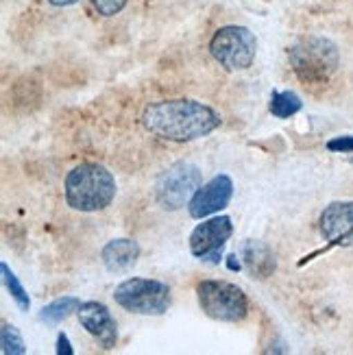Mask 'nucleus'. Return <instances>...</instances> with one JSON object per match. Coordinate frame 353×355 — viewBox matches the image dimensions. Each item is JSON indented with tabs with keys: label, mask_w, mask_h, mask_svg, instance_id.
I'll return each instance as SVG.
<instances>
[{
	"label": "nucleus",
	"mask_w": 353,
	"mask_h": 355,
	"mask_svg": "<svg viewBox=\"0 0 353 355\" xmlns=\"http://www.w3.org/2000/svg\"><path fill=\"white\" fill-rule=\"evenodd\" d=\"M234 196V181L229 175H216L214 179H209L207 183H203L198 192L192 196L188 211L194 220H203L209 218V216L223 211L229 200Z\"/></svg>",
	"instance_id": "nucleus-9"
},
{
	"label": "nucleus",
	"mask_w": 353,
	"mask_h": 355,
	"mask_svg": "<svg viewBox=\"0 0 353 355\" xmlns=\"http://www.w3.org/2000/svg\"><path fill=\"white\" fill-rule=\"evenodd\" d=\"M240 255H242V261H244V268H247L253 277H257V279H266V277H270L275 272V266H277V264H275L273 251L259 240H247V242H244Z\"/></svg>",
	"instance_id": "nucleus-13"
},
{
	"label": "nucleus",
	"mask_w": 353,
	"mask_h": 355,
	"mask_svg": "<svg viewBox=\"0 0 353 355\" xmlns=\"http://www.w3.org/2000/svg\"><path fill=\"white\" fill-rule=\"evenodd\" d=\"M129 0H92V5H94V9L105 15V18H112V15L120 13L122 9L127 7Z\"/></svg>",
	"instance_id": "nucleus-18"
},
{
	"label": "nucleus",
	"mask_w": 353,
	"mask_h": 355,
	"mask_svg": "<svg viewBox=\"0 0 353 355\" xmlns=\"http://www.w3.org/2000/svg\"><path fill=\"white\" fill-rule=\"evenodd\" d=\"M0 343H3V353L5 355H24L26 347L20 331L9 322H3V331H0Z\"/></svg>",
	"instance_id": "nucleus-17"
},
{
	"label": "nucleus",
	"mask_w": 353,
	"mask_h": 355,
	"mask_svg": "<svg viewBox=\"0 0 353 355\" xmlns=\"http://www.w3.org/2000/svg\"><path fill=\"white\" fill-rule=\"evenodd\" d=\"M234 234V225L229 216H214L196 225L190 236V253L209 264H221L223 249Z\"/></svg>",
	"instance_id": "nucleus-8"
},
{
	"label": "nucleus",
	"mask_w": 353,
	"mask_h": 355,
	"mask_svg": "<svg viewBox=\"0 0 353 355\" xmlns=\"http://www.w3.org/2000/svg\"><path fill=\"white\" fill-rule=\"evenodd\" d=\"M57 353H59V355H72V353H74L66 334H59V336H57Z\"/></svg>",
	"instance_id": "nucleus-20"
},
{
	"label": "nucleus",
	"mask_w": 353,
	"mask_h": 355,
	"mask_svg": "<svg viewBox=\"0 0 353 355\" xmlns=\"http://www.w3.org/2000/svg\"><path fill=\"white\" fill-rule=\"evenodd\" d=\"M209 53L229 72H242L251 68L257 55V40L251 28L229 24L218 28L209 40Z\"/></svg>",
	"instance_id": "nucleus-6"
},
{
	"label": "nucleus",
	"mask_w": 353,
	"mask_h": 355,
	"mask_svg": "<svg viewBox=\"0 0 353 355\" xmlns=\"http://www.w3.org/2000/svg\"><path fill=\"white\" fill-rule=\"evenodd\" d=\"M201 171L190 162H177L160 175L155 183V198L164 209L177 211L190 205L192 196L201 188Z\"/></svg>",
	"instance_id": "nucleus-7"
},
{
	"label": "nucleus",
	"mask_w": 353,
	"mask_h": 355,
	"mask_svg": "<svg viewBox=\"0 0 353 355\" xmlns=\"http://www.w3.org/2000/svg\"><path fill=\"white\" fill-rule=\"evenodd\" d=\"M116 179L107 171L105 166L85 162L74 166L66 177L64 192H66V203L74 211H101L112 205L116 196Z\"/></svg>",
	"instance_id": "nucleus-2"
},
{
	"label": "nucleus",
	"mask_w": 353,
	"mask_h": 355,
	"mask_svg": "<svg viewBox=\"0 0 353 355\" xmlns=\"http://www.w3.org/2000/svg\"><path fill=\"white\" fill-rule=\"evenodd\" d=\"M116 303L131 314L140 316H162L171 307V288L157 279H144V277H133V279L122 282L114 290Z\"/></svg>",
	"instance_id": "nucleus-4"
},
{
	"label": "nucleus",
	"mask_w": 353,
	"mask_h": 355,
	"mask_svg": "<svg viewBox=\"0 0 353 355\" xmlns=\"http://www.w3.org/2000/svg\"><path fill=\"white\" fill-rule=\"evenodd\" d=\"M301 107H303V103H301V98L295 94V92H273L270 94V105H268V110H270V114L275 116V118H282V120H286V118H290V116H295V114H299L301 112Z\"/></svg>",
	"instance_id": "nucleus-15"
},
{
	"label": "nucleus",
	"mask_w": 353,
	"mask_h": 355,
	"mask_svg": "<svg viewBox=\"0 0 353 355\" xmlns=\"http://www.w3.org/2000/svg\"><path fill=\"white\" fill-rule=\"evenodd\" d=\"M318 229L334 246H353V200H334L318 218Z\"/></svg>",
	"instance_id": "nucleus-10"
},
{
	"label": "nucleus",
	"mask_w": 353,
	"mask_h": 355,
	"mask_svg": "<svg viewBox=\"0 0 353 355\" xmlns=\"http://www.w3.org/2000/svg\"><path fill=\"white\" fill-rule=\"evenodd\" d=\"M79 307H81V301L76 297H61L44 307L40 312V320L46 322V325H59L61 320H66L72 312L79 310Z\"/></svg>",
	"instance_id": "nucleus-14"
},
{
	"label": "nucleus",
	"mask_w": 353,
	"mask_h": 355,
	"mask_svg": "<svg viewBox=\"0 0 353 355\" xmlns=\"http://www.w3.org/2000/svg\"><path fill=\"white\" fill-rule=\"evenodd\" d=\"M49 3L55 5V7H70L74 3H79V0H49Z\"/></svg>",
	"instance_id": "nucleus-21"
},
{
	"label": "nucleus",
	"mask_w": 353,
	"mask_h": 355,
	"mask_svg": "<svg viewBox=\"0 0 353 355\" xmlns=\"http://www.w3.org/2000/svg\"><path fill=\"white\" fill-rule=\"evenodd\" d=\"M290 68L305 85H323L341 66V53L329 37L308 35L288 51Z\"/></svg>",
	"instance_id": "nucleus-3"
},
{
	"label": "nucleus",
	"mask_w": 353,
	"mask_h": 355,
	"mask_svg": "<svg viewBox=\"0 0 353 355\" xmlns=\"http://www.w3.org/2000/svg\"><path fill=\"white\" fill-rule=\"evenodd\" d=\"M327 150L332 153H345V155H353V135H338L327 142Z\"/></svg>",
	"instance_id": "nucleus-19"
},
{
	"label": "nucleus",
	"mask_w": 353,
	"mask_h": 355,
	"mask_svg": "<svg viewBox=\"0 0 353 355\" xmlns=\"http://www.w3.org/2000/svg\"><path fill=\"white\" fill-rule=\"evenodd\" d=\"M221 116L209 105L192 98L157 101L146 105L142 125L148 133L168 142H194L221 127Z\"/></svg>",
	"instance_id": "nucleus-1"
},
{
	"label": "nucleus",
	"mask_w": 353,
	"mask_h": 355,
	"mask_svg": "<svg viewBox=\"0 0 353 355\" xmlns=\"http://www.w3.org/2000/svg\"><path fill=\"white\" fill-rule=\"evenodd\" d=\"M0 272H3V279H5V286H7V290L11 292V297H13V301L18 303V307L20 310H24V312H28V307H31V299H28V292L24 290V286L20 284V279L15 277V272L5 264H0Z\"/></svg>",
	"instance_id": "nucleus-16"
},
{
	"label": "nucleus",
	"mask_w": 353,
	"mask_h": 355,
	"mask_svg": "<svg viewBox=\"0 0 353 355\" xmlns=\"http://www.w3.org/2000/svg\"><path fill=\"white\" fill-rule=\"evenodd\" d=\"M76 314H79V322L83 325V329L92 338H96L103 349L116 347L118 325H116V318L110 312V307L98 301H85L81 303L79 310H76Z\"/></svg>",
	"instance_id": "nucleus-11"
},
{
	"label": "nucleus",
	"mask_w": 353,
	"mask_h": 355,
	"mask_svg": "<svg viewBox=\"0 0 353 355\" xmlns=\"http://www.w3.org/2000/svg\"><path fill=\"white\" fill-rule=\"evenodd\" d=\"M196 299L201 310L221 322H240L249 314V299L236 284L205 279L196 286Z\"/></svg>",
	"instance_id": "nucleus-5"
},
{
	"label": "nucleus",
	"mask_w": 353,
	"mask_h": 355,
	"mask_svg": "<svg viewBox=\"0 0 353 355\" xmlns=\"http://www.w3.org/2000/svg\"><path fill=\"white\" fill-rule=\"evenodd\" d=\"M140 257V244L131 238H116L110 240L101 251L103 266L110 272H127L135 266Z\"/></svg>",
	"instance_id": "nucleus-12"
},
{
	"label": "nucleus",
	"mask_w": 353,
	"mask_h": 355,
	"mask_svg": "<svg viewBox=\"0 0 353 355\" xmlns=\"http://www.w3.org/2000/svg\"><path fill=\"white\" fill-rule=\"evenodd\" d=\"M351 162H353V157H351Z\"/></svg>",
	"instance_id": "nucleus-22"
}]
</instances>
